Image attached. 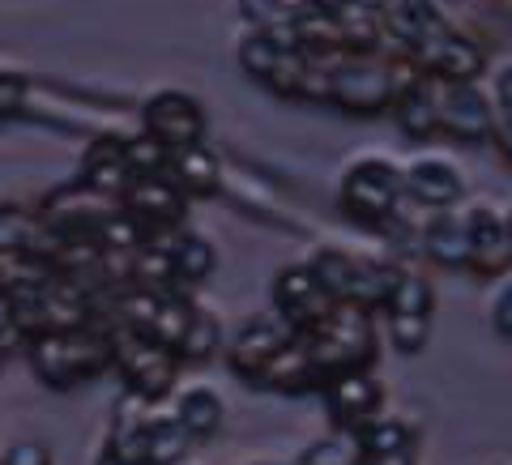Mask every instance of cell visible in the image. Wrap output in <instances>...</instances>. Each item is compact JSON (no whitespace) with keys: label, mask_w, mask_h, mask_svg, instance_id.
I'll list each match as a JSON object with an SVG mask.
<instances>
[{"label":"cell","mask_w":512,"mask_h":465,"mask_svg":"<svg viewBox=\"0 0 512 465\" xmlns=\"http://www.w3.org/2000/svg\"><path fill=\"white\" fill-rule=\"evenodd\" d=\"M22 350L39 384H47L56 393H69L111 367V329L99 325V320L64 325V329H39V333H30Z\"/></svg>","instance_id":"cell-1"},{"label":"cell","mask_w":512,"mask_h":465,"mask_svg":"<svg viewBox=\"0 0 512 465\" xmlns=\"http://www.w3.org/2000/svg\"><path fill=\"white\" fill-rule=\"evenodd\" d=\"M402 69L406 56L389 52H346L320 60V103L338 107L346 116H380L393 103Z\"/></svg>","instance_id":"cell-2"},{"label":"cell","mask_w":512,"mask_h":465,"mask_svg":"<svg viewBox=\"0 0 512 465\" xmlns=\"http://www.w3.org/2000/svg\"><path fill=\"white\" fill-rule=\"evenodd\" d=\"M406 205L402 163L393 154H359L350 158L338 180V210L363 231H380Z\"/></svg>","instance_id":"cell-3"},{"label":"cell","mask_w":512,"mask_h":465,"mask_svg":"<svg viewBox=\"0 0 512 465\" xmlns=\"http://www.w3.org/2000/svg\"><path fill=\"white\" fill-rule=\"evenodd\" d=\"M303 338H308V350L325 380L333 372H350V367H372L380 350L376 312L359 308V303H333V312Z\"/></svg>","instance_id":"cell-4"},{"label":"cell","mask_w":512,"mask_h":465,"mask_svg":"<svg viewBox=\"0 0 512 465\" xmlns=\"http://www.w3.org/2000/svg\"><path fill=\"white\" fill-rule=\"evenodd\" d=\"M111 367L120 372L124 389L146 397V402H167L180 384V359L175 350L154 342L150 333L128 329V325H111Z\"/></svg>","instance_id":"cell-5"},{"label":"cell","mask_w":512,"mask_h":465,"mask_svg":"<svg viewBox=\"0 0 512 465\" xmlns=\"http://www.w3.org/2000/svg\"><path fill=\"white\" fill-rule=\"evenodd\" d=\"M406 60L419 69L423 77L440 86H453V82H478L487 69V47L478 43L474 35H466L461 26L444 22L440 30H431V35L406 52Z\"/></svg>","instance_id":"cell-6"},{"label":"cell","mask_w":512,"mask_h":465,"mask_svg":"<svg viewBox=\"0 0 512 465\" xmlns=\"http://www.w3.org/2000/svg\"><path fill=\"white\" fill-rule=\"evenodd\" d=\"M141 133L154 137L163 150H184L205 141V128H210V116L197 94L188 90H154L137 111Z\"/></svg>","instance_id":"cell-7"},{"label":"cell","mask_w":512,"mask_h":465,"mask_svg":"<svg viewBox=\"0 0 512 465\" xmlns=\"http://www.w3.org/2000/svg\"><path fill=\"white\" fill-rule=\"evenodd\" d=\"M188 197L171 184V175H146V180H133L128 192L120 197L124 218L137 227L141 239H167L184 227L188 218Z\"/></svg>","instance_id":"cell-8"},{"label":"cell","mask_w":512,"mask_h":465,"mask_svg":"<svg viewBox=\"0 0 512 465\" xmlns=\"http://www.w3.org/2000/svg\"><path fill=\"white\" fill-rule=\"evenodd\" d=\"M291 338H299V333L286 325V320H282L274 308H265V312L244 316L235 329H227V346H222V359H227L231 376H239L244 384H252L256 372H261V367L274 359Z\"/></svg>","instance_id":"cell-9"},{"label":"cell","mask_w":512,"mask_h":465,"mask_svg":"<svg viewBox=\"0 0 512 465\" xmlns=\"http://www.w3.org/2000/svg\"><path fill=\"white\" fill-rule=\"evenodd\" d=\"M320 402H325V414L333 427L359 431L363 423H372L384 410V384L372 367H350V372H333L325 384H320Z\"/></svg>","instance_id":"cell-10"},{"label":"cell","mask_w":512,"mask_h":465,"mask_svg":"<svg viewBox=\"0 0 512 465\" xmlns=\"http://www.w3.org/2000/svg\"><path fill=\"white\" fill-rule=\"evenodd\" d=\"M269 295H274V303H269V308H274L295 333H312L320 320L333 312V299L325 295V286L312 278V269L303 265V261L278 269L274 286H269Z\"/></svg>","instance_id":"cell-11"},{"label":"cell","mask_w":512,"mask_h":465,"mask_svg":"<svg viewBox=\"0 0 512 465\" xmlns=\"http://www.w3.org/2000/svg\"><path fill=\"white\" fill-rule=\"evenodd\" d=\"M491 124H495V103L487 86L478 82H453L440 86V133L461 141V146H478L491 141Z\"/></svg>","instance_id":"cell-12"},{"label":"cell","mask_w":512,"mask_h":465,"mask_svg":"<svg viewBox=\"0 0 512 465\" xmlns=\"http://www.w3.org/2000/svg\"><path fill=\"white\" fill-rule=\"evenodd\" d=\"M64 235L43 222L39 210L5 201L0 205V256L5 261H30V265H52Z\"/></svg>","instance_id":"cell-13"},{"label":"cell","mask_w":512,"mask_h":465,"mask_svg":"<svg viewBox=\"0 0 512 465\" xmlns=\"http://www.w3.org/2000/svg\"><path fill=\"white\" fill-rule=\"evenodd\" d=\"M406 201L423 205V210H453L466 201V171L444 154H419L402 163Z\"/></svg>","instance_id":"cell-14"},{"label":"cell","mask_w":512,"mask_h":465,"mask_svg":"<svg viewBox=\"0 0 512 465\" xmlns=\"http://www.w3.org/2000/svg\"><path fill=\"white\" fill-rule=\"evenodd\" d=\"M461 222H466V244H470V274L495 278L512 265L508 261V239H504V210L487 197L461 201Z\"/></svg>","instance_id":"cell-15"},{"label":"cell","mask_w":512,"mask_h":465,"mask_svg":"<svg viewBox=\"0 0 512 465\" xmlns=\"http://www.w3.org/2000/svg\"><path fill=\"white\" fill-rule=\"evenodd\" d=\"M389 111H393L397 128H402L410 141H431V137L440 133V82L423 77L406 60L402 82H397V94H393Z\"/></svg>","instance_id":"cell-16"},{"label":"cell","mask_w":512,"mask_h":465,"mask_svg":"<svg viewBox=\"0 0 512 465\" xmlns=\"http://www.w3.org/2000/svg\"><path fill=\"white\" fill-rule=\"evenodd\" d=\"M448 22L444 0H389L380 9V30H384V52L406 56L414 52L431 30H440Z\"/></svg>","instance_id":"cell-17"},{"label":"cell","mask_w":512,"mask_h":465,"mask_svg":"<svg viewBox=\"0 0 512 465\" xmlns=\"http://www.w3.org/2000/svg\"><path fill=\"white\" fill-rule=\"evenodd\" d=\"M325 376H320V367L308 350V338H291L274 359H269L261 372H256L252 389H265V393H282V397H299V393H316Z\"/></svg>","instance_id":"cell-18"},{"label":"cell","mask_w":512,"mask_h":465,"mask_svg":"<svg viewBox=\"0 0 512 465\" xmlns=\"http://www.w3.org/2000/svg\"><path fill=\"white\" fill-rule=\"evenodd\" d=\"M419 256L436 269H470V244H466V222H461V205L453 210H427L419 222Z\"/></svg>","instance_id":"cell-19"},{"label":"cell","mask_w":512,"mask_h":465,"mask_svg":"<svg viewBox=\"0 0 512 465\" xmlns=\"http://www.w3.org/2000/svg\"><path fill=\"white\" fill-rule=\"evenodd\" d=\"M167 406L175 410V419L184 423V431L197 440H214L222 423H227V402L222 393L214 389L210 380H188V384H175V393L167 397Z\"/></svg>","instance_id":"cell-20"},{"label":"cell","mask_w":512,"mask_h":465,"mask_svg":"<svg viewBox=\"0 0 512 465\" xmlns=\"http://www.w3.org/2000/svg\"><path fill=\"white\" fill-rule=\"evenodd\" d=\"M73 184L99 192L107 201H120L128 184H133V171H128V158H124V137H94Z\"/></svg>","instance_id":"cell-21"},{"label":"cell","mask_w":512,"mask_h":465,"mask_svg":"<svg viewBox=\"0 0 512 465\" xmlns=\"http://www.w3.org/2000/svg\"><path fill=\"white\" fill-rule=\"evenodd\" d=\"M171 184L184 192L188 201L197 197H218L222 192V158L197 141V146H184V150H171V163H167Z\"/></svg>","instance_id":"cell-22"},{"label":"cell","mask_w":512,"mask_h":465,"mask_svg":"<svg viewBox=\"0 0 512 465\" xmlns=\"http://www.w3.org/2000/svg\"><path fill=\"white\" fill-rule=\"evenodd\" d=\"M150 406L146 397H137V393H128L116 402V410H111V423H107V440L103 448H111L116 457L124 461H137V465H146V427H150Z\"/></svg>","instance_id":"cell-23"},{"label":"cell","mask_w":512,"mask_h":465,"mask_svg":"<svg viewBox=\"0 0 512 465\" xmlns=\"http://www.w3.org/2000/svg\"><path fill=\"white\" fill-rule=\"evenodd\" d=\"M222 346H227V320L218 316L214 303L192 299V316H188V325H184L180 346H175V359L201 367V363L222 359Z\"/></svg>","instance_id":"cell-24"},{"label":"cell","mask_w":512,"mask_h":465,"mask_svg":"<svg viewBox=\"0 0 512 465\" xmlns=\"http://www.w3.org/2000/svg\"><path fill=\"white\" fill-rule=\"evenodd\" d=\"M163 248H167V265H171V278L175 286H197L205 278H214V269H218V248H214V239L210 235H201V231H175L163 239Z\"/></svg>","instance_id":"cell-25"},{"label":"cell","mask_w":512,"mask_h":465,"mask_svg":"<svg viewBox=\"0 0 512 465\" xmlns=\"http://www.w3.org/2000/svg\"><path fill=\"white\" fill-rule=\"evenodd\" d=\"M303 265L312 269V278L325 286V295H329L333 303H350V295H355V278H359L363 256H359V252H350V248H342V244H316Z\"/></svg>","instance_id":"cell-26"},{"label":"cell","mask_w":512,"mask_h":465,"mask_svg":"<svg viewBox=\"0 0 512 465\" xmlns=\"http://www.w3.org/2000/svg\"><path fill=\"white\" fill-rule=\"evenodd\" d=\"M192 448V436L184 423L175 419V410L167 402L150 406V427H146V465H180Z\"/></svg>","instance_id":"cell-27"},{"label":"cell","mask_w":512,"mask_h":465,"mask_svg":"<svg viewBox=\"0 0 512 465\" xmlns=\"http://www.w3.org/2000/svg\"><path fill=\"white\" fill-rule=\"evenodd\" d=\"M359 444H363V457H389V453H414L419 444V427H414L406 414H389L380 410L372 423L359 427Z\"/></svg>","instance_id":"cell-28"},{"label":"cell","mask_w":512,"mask_h":465,"mask_svg":"<svg viewBox=\"0 0 512 465\" xmlns=\"http://www.w3.org/2000/svg\"><path fill=\"white\" fill-rule=\"evenodd\" d=\"M380 312H397V316H431L436 312V286H431V278L423 274V269L414 265H397V278L389 286V295H384Z\"/></svg>","instance_id":"cell-29"},{"label":"cell","mask_w":512,"mask_h":465,"mask_svg":"<svg viewBox=\"0 0 512 465\" xmlns=\"http://www.w3.org/2000/svg\"><path fill=\"white\" fill-rule=\"evenodd\" d=\"M295 465H367L363 457V444H359V431H346V427H329L325 436H316L299 448Z\"/></svg>","instance_id":"cell-30"},{"label":"cell","mask_w":512,"mask_h":465,"mask_svg":"<svg viewBox=\"0 0 512 465\" xmlns=\"http://www.w3.org/2000/svg\"><path fill=\"white\" fill-rule=\"evenodd\" d=\"M384 338L397 355H419L431 338V316H397V312H384Z\"/></svg>","instance_id":"cell-31"},{"label":"cell","mask_w":512,"mask_h":465,"mask_svg":"<svg viewBox=\"0 0 512 465\" xmlns=\"http://www.w3.org/2000/svg\"><path fill=\"white\" fill-rule=\"evenodd\" d=\"M124 158H128V171H133V180H146V175H167L171 150H163L154 137L137 133V137H124Z\"/></svg>","instance_id":"cell-32"},{"label":"cell","mask_w":512,"mask_h":465,"mask_svg":"<svg viewBox=\"0 0 512 465\" xmlns=\"http://www.w3.org/2000/svg\"><path fill=\"white\" fill-rule=\"evenodd\" d=\"M487 325L495 329L500 342H512V265L495 274L491 295H487Z\"/></svg>","instance_id":"cell-33"},{"label":"cell","mask_w":512,"mask_h":465,"mask_svg":"<svg viewBox=\"0 0 512 465\" xmlns=\"http://www.w3.org/2000/svg\"><path fill=\"white\" fill-rule=\"evenodd\" d=\"M239 13L252 30H286L291 22V0H239Z\"/></svg>","instance_id":"cell-34"},{"label":"cell","mask_w":512,"mask_h":465,"mask_svg":"<svg viewBox=\"0 0 512 465\" xmlns=\"http://www.w3.org/2000/svg\"><path fill=\"white\" fill-rule=\"evenodd\" d=\"M30 94H35V86H30V77L18 73V69H0V120H13L22 116Z\"/></svg>","instance_id":"cell-35"},{"label":"cell","mask_w":512,"mask_h":465,"mask_svg":"<svg viewBox=\"0 0 512 465\" xmlns=\"http://www.w3.org/2000/svg\"><path fill=\"white\" fill-rule=\"evenodd\" d=\"M26 346V329L18 325V316H13V303L9 295L0 291V355H18V350Z\"/></svg>","instance_id":"cell-36"},{"label":"cell","mask_w":512,"mask_h":465,"mask_svg":"<svg viewBox=\"0 0 512 465\" xmlns=\"http://www.w3.org/2000/svg\"><path fill=\"white\" fill-rule=\"evenodd\" d=\"M0 465H52V448L43 440H13L0 453Z\"/></svg>","instance_id":"cell-37"},{"label":"cell","mask_w":512,"mask_h":465,"mask_svg":"<svg viewBox=\"0 0 512 465\" xmlns=\"http://www.w3.org/2000/svg\"><path fill=\"white\" fill-rule=\"evenodd\" d=\"M491 141H495V146H500V154H504V163L512 167V107H495Z\"/></svg>","instance_id":"cell-38"},{"label":"cell","mask_w":512,"mask_h":465,"mask_svg":"<svg viewBox=\"0 0 512 465\" xmlns=\"http://www.w3.org/2000/svg\"><path fill=\"white\" fill-rule=\"evenodd\" d=\"M487 94H491V103H495V107H512V60H504L500 69L491 73Z\"/></svg>","instance_id":"cell-39"},{"label":"cell","mask_w":512,"mask_h":465,"mask_svg":"<svg viewBox=\"0 0 512 465\" xmlns=\"http://www.w3.org/2000/svg\"><path fill=\"white\" fill-rule=\"evenodd\" d=\"M367 465H419V461H414V453H389V457H372Z\"/></svg>","instance_id":"cell-40"},{"label":"cell","mask_w":512,"mask_h":465,"mask_svg":"<svg viewBox=\"0 0 512 465\" xmlns=\"http://www.w3.org/2000/svg\"><path fill=\"white\" fill-rule=\"evenodd\" d=\"M94 465H137V461H124V457L111 453V448H99V457H94Z\"/></svg>","instance_id":"cell-41"},{"label":"cell","mask_w":512,"mask_h":465,"mask_svg":"<svg viewBox=\"0 0 512 465\" xmlns=\"http://www.w3.org/2000/svg\"><path fill=\"white\" fill-rule=\"evenodd\" d=\"M504 210V239H508V261H512V201L508 205H500Z\"/></svg>","instance_id":"cell-42"},{"label":"cell","mask_w":512,"mask_h":465,"mask_svg":"<svg viewBox=\"0 0 512 465\" xmlns=\"http://www.w3.org/2000/svg\"><path fill=\"white\" fill-rule=\"evenodd\" d=\"M256 465H295V461H256Z\"/></svg>","instance_id":"cell-43"},{"label":"cell","mask_w":512,"mask_h":465,"mask_svg":"<svg viewBox=\"0 0 512 465\" xmlns=\"http://www.w3.org/2000/svg\"><path fill=\"white\" fill-rule=\"evenodd\" d=\"M0 372H5V355H0Z\"/></svg>","instance_id":"cell-44"},{"label":"cell","mask_w":512,"mask_h":465,"mask_svg":"<svg viewBox=\"0 0 512 465\" xmlns=\"http://www.w3.org/2000/svg\"><path fill=\"white\" fill-rule=\"evenodd\" d=\"M180 465H184V461H180Z\"/></svg>","instance_id":"cell-45"}]
</instances>
